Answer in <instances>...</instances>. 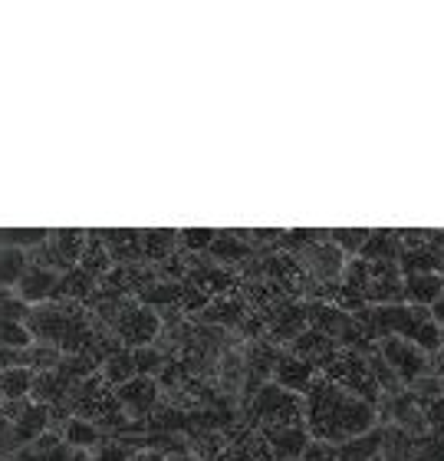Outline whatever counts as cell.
<instances>
[{"instance_id":"1","label":"cell","mask_w":444,"mask_h":461,"mask_svg":"<svg viewBox=\"0 0 444 461\" xmlns=\"http://www.w3.org/2000/svg\"><path fill=\"white\" fill-rule=\"evenodd\" d=\"M309 399L319 402L309 409V419H313V429H316L319 438L346 442V438L372 432V419H376L372 405L356 399L349 389H339L333 383H319L313 385Z\"/></svg>"},{"instance_id":"2","label":"cell","mask_w":444,"mask_h":461,"mask_svg":"<svg viewBox=\"0 0 444 461\" xmlns=\"http://www.w3.org/2000/svg\"><path fill=\"white\" fill-rule=\"evenodd\" d=\"M47 405L40 402H7L4 405V419H0V452L4 458L20 448H27L47 432Z\"/></svg>"},{"instance_id":"3","label":"cell","mask_w":444,"mask_h":461,"mask_svg":"<svg viewBox=\"0 0 444 461\" xmlns=\"http://www.w3.org/2000/svg\"><path fill=\"white\" fill-rule=\"evenodd\" d=\"M303 412V399L287 389H280L277 383H271L257 399V415L267 419V425H293Z\"/></svg>"},{"instance_id":"4","label":"cell","mask_w":444,"mask_h":461,"mask_svg":"<svg viewBox=\"0 0 444 461\" xmlns=\"http://www.w3.org/2000/svg\"><path fill=\"white\" fill-rule=\"evenodd\" d=\"M382 356H386V363L395 369V375H402L405 383H415V379H422V373H425V366H428L425 353H422L415 343L398 339V337L382 339Z\"/></svg>"},{"instance_id":"5","label":"cell","mask_w":444,"mask_h":461,"mask_svg":"<svg viewBox=\"0 0 444 461\" xmlns=\"http://www.w3.org/2000/svg\"><path fill=\"white\" fill-rule=\"evenodd\" d=\"M273 383L280 385V389H287V393L293 395H309L313 393V385H316V369H313V363L309 359H299L297 353H287L277 359V369H273Z\"/></svg>"},{"instance_id":"6","label":"cell","mask_w":444,"mask_h":461,"mask_svg":"<svg viewBox=\"0 0 444 461\" xmlns=\"http://www.w3.org/2000/svg\"><path fill=\"white\" fill-rule=\"evenodd\" d=\"M57 284H59V277L49 267H33V264H30V267L23 270V277L17 280L13 294H17L27 307H33V303H43V300L53 297V294H57Z\"/></svg>"},{"instance_id":"7","label":"cell","mask_w":444,"mask_h":461,"mask_svg":"<svg viewBox=\"0 0 444 461\" xmlns=\"http://www.w3.org/2000/svg\"><path fill=\"white\" fill-rule=\"evenodd\" d=\"M402 297L412 307H431L444 297V274H405L402 277Z\"/></svg>"},{"instance_id":"8","label":"cell","mask_w":444,"mask_h":461,"mask_svg":"<svg viewBox=\"0 0 444 461\" xmlns=\"http://www.w3.org/2000/svg\"><path fill=\"white\" fill-rule=\"evenodd\" d=\"M263 438H267V445H273L277 458H283V461L299 458L303 448L309 445L303 425H267V429H263Z\"/></svg>"},{"instance_id":"9","label":"cell","mask_w":444,"mask_h":461,"mask_svg":"<svg viewBox=\"0 0 444 461\" xmlns=\"http://www.w3.org/2000/svg\"><path fill=\"white\" fill-rule=\"evenodd\" d=\"M37 385V369L33 366H10L0 369V399L7 402H27V395Z\"/></svg>"},{"instance_id":"10","label":"cell","mask_w":444,"mask_h":461,"mask_svg":"<svg viewBox=\"0 0 444 461\" xmlns=\"http://www.w3.org/2000/svg\"><path fill=\"white\" fill-rule=\"evenodd\" d=\"M303 258L309 260V267H313V274H319V277L326 280H336L342 277V270H346V254L336 248V244H309L306 250H303Z\"/></svg>"},{"instance_id":"11","label":"cell","mask_w":444,"mask_h":461,"mask_svg":"<svg viewBox=\"0 0 444 461\" xmlns=\"http://www.w3.org/2000/svg\"><path fill=\"white\" fill-rule=\"evenodd\" d=\"M155 393H158V389H155L152 375H132L129 383H122L116 389V399L126 405V409H132V412H136V409L138 412H146V409L155 405Z\"/></svg>"},{"instance_id":"12","label":"cell","mask_w":444,"mask_h":461,"mask_svg":"<svg viewBox=\"0 0 444 461\" xmlns=\"http://www.w3.org/2000/svg\"><path fill=\"white\" fill-rule=\"evenodd\" d=\"M382 445H386V435L378 432V429H372V432H366V435L346 438L342 448L336 452V461H372V458H378Z\"/></svg>"},{"instance_id":"13","label":"cell","mask_w":444,"mask_h":461,"mask_svg":"<svg viewBox=\"0 0 444 461\" xmlns=\"http://www.w3.org/2000/svg\"><path fill=\"white\" fill-rule=\"evenodd\" d=\"M63 445H69V448H76V452H93V448H99L102 445V435H99V429L93 422H86V419H69L67 425H63Z\"/></svg>"},{"instance_id":"14","label":"cell","mask_w":444,"mask_h":461,"mask_svg":"<svg viewBox=\"0 0 444 461\" xmlns=\"http://www.w3.org/2000/svg\"><path fill=\"white\" fill-rule=\"evenodd\" d=\"M53 238V230L47 228H4L0 230V248H17V250H40Z\"/></svg>"},{"instance_id":"15","label":"cell","mask_w":444,"mask_h":461,"mask_svg":"<svg viewBox=\"0 0 444 461\" xmlns=\"http://www.w3.org/2000/svg\"><path fill=\"white\" fill-rule=\"evenodd\" d=\"M30 267V254L17 248H0V290H13L23 270Z\"/></svg>"},{"instance_id":"16","label":"cell","mask_w":444,"mask_h":461,"mask_svg":"<svg viewBox=\"0 0 444 461\" xmlns=\"http://www.w3.org/2000/svg\"><path fill=\"white\" fill-rule=\"evenodd\" d=\"M33 337H30L27 323H10L0 320V349H30Z\"/></svg>"},{"instance_id":"17","label":"cell","mask_w":444,"mask_h":461,"mask_svg":"<svg viewBox=\"0 0 444 461\" xmlns=\"http://www.w3.org/2000/svg\"><path fill=\"white\" fill-rule=\"evenodd\" d=\"M30 307L13 294V290H0V320H10V323H27Z\"/></svg>"},{"instance_id":"18","label":"cell","mask_w":444,"mask_h":461,"mask_svg":"<svg viewBox=\"0 0 444 461\" xmlns=\"http://www.w3.org/2000/svg\"><path fill=\"white\" fill-rule=\"evenodd\" d=\"M369 234H372V230H329L326 238H329V244H336L342 254H356L359 258V250H362V244L369 240Z\"/></svg>"},{"instance_id":"19","label":"cell","mask_w":444,"mask_h":461,"mask_svg":"<svg viewBox=\"0 0 444 461\" xmlns=\"http://www.w3.org/2000/svg\"><path fill=\"white\" fill-rule=\"evenodd\" d=\"M299 461H336V448L329 442H309L299 455Z\"/></svg>"},{"instance_id":"20","label":"cell","mask_w":444,"mask_h":461,"mask_svg":"<svg viewBox=\"0 0 444 461\" xmlns=\"http://www.w3.org/2000/svg\"><path fill=\"white\" fill-rule=\"evenodd\" d=\"M89 461H129V455H126V448H119V445H99L96 458H89Z\"/></svg>"},{"instance_id":"21","label":"cell","mask_w":444,"mask_h":461,"mask_svg":"<svg viewBox=\"0 0 444 461\" xmlns=\"http://www.w3.org/2000/svg\"><path fill=\"white\" fill-rule=\"evenodd\" d=\"M184 244H194V248H214V234L211 230H188V234H184Z\"/></svg>"},{"instance_id":"22","label":"cell","mask_w":444,"mask_h":461,"mask_svg":"<svg viewBox=\"0 0 444 461\" xmlns=\"http://www.w3.org/2000/svg\"><path fill=\"white\" fill-rule=\"evenodd\" d=\"M428 313H431V320H435L438 327H444V297H438L435 303H431V310H428Z\"/></svg>"},{"instance_id":"23","label":"cell","mask_w":444,"mask_h":461,"mask_svg":"<svg viewBox=\"0 0 444 461\" xmlns=\"http://www.w3.org/2000/svg\"><path fill=\"white\" fill-rule=\"evenodd\" d=\"M129 461H191V458H172V455H136Z\"/></svg>"},{"instance_id":"24","label":"cell","mask_w":444,"mask_h":461,"mask_svg":"<svg viewBox=\"0 0 444 461\" xmlns=\"http://www.w3.org/2000/svg\"><path fill=\"white\" fill-rule=\"evenodd\" d=\"M0 419H4V399H0Z\"/></svg>"},{"instance_id":"25","label":"cell","mask_w":444,"mask_h":461,"mask_svg":"<svg viewBox=\"0 0 444 461\" xmlns=\"http://www.w3.org/2000/svg\"><path fill=\"white\" fill-rule=\"evenodd\" d=\"M0 458H4V452H0Z\"/></svg>"},{"instance_id":"26","label":"cell","mask_w":444,"mask_h":461,"mask_svg":"<svg viewBox=\"0 0 444 461\" xmlns=\"http://www.w3.org/2000/svg\"><path fill=\"white\" fill-rule=\"evenodd\" d=\"M0 461H7V458H0Z\"/></svg>"}]
</instances>
